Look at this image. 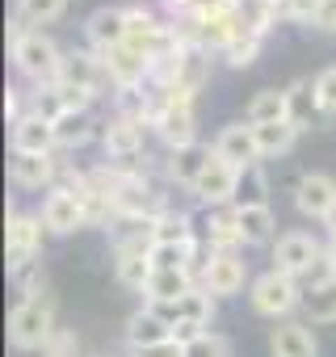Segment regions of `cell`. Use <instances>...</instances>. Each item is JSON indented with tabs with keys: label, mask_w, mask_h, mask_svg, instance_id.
I'll list each match as a JSON object with an SVG mask.
<instances>
[{
	"label": "cell",
	"mask_w": 336,
	"mask_h": 357,
	"mask_svg": "<svg viewBox=\"0 0 336 357\" xmlns=\"http://www.w3.org/2000/svg\"><path fill=\"white\" fill-rule=\"evenodd\" d=\"M9 147H13V155H51L59 147L55 143V126L43 122V118H34V114H26L22 122H13Z\"/></svg>",
	"instance_id": "e0dca14e"
},
{
	"label": "cell",
	"mask_w": 336,
	"mask_h": 357,
	"mask_svg": "<svg viewBox=\"0 0 336 357\" xmlns=\"http://www.w3.org/2000/svg\"><path fill=\"white\" fill-rule=\"evenodd\" d=\"M55 336V294L38 290L30 298H22L9 315V340L13 349H47V340Z\"/></svg>",
	"instance_id": "7a4b0ae2"
},
{
	"label": "cell",
	"mask_w": 336,
	"mask_h": 357,
	"mask_svg": "<svg viewBox=\"0 0 336 357\" xmlns=\"http://www.w3.org/2000/svg\"><path fill=\"white\" fill-rule=\"evenodd\" d=\"M9 282L17 286V294H38V290H47V273H43V252L38 257H26V261H13L9 265Z\"/></svg>",
	"instance_id": "1f68e13d"
},
{
	"label": "cell",
	"mask_w": 336,
	"mask_h": 357,
	"mask_svg": "<svg viewBox=\"0 0 336 357\" xmlns=\"http://www.w3.org/2000/svg\"><path fill=\"white\" fill-rule=\"evenodd\" d=\"M286 101H290V122L298 126V130H307L311 126V118L319 114V97H315V80H307V76H298L290 89H286Z\"/></svg>",
	"instance_id": "83f0119b"
},
{
	"label": "cell",
	"mask_w": 336,
	"mask_h": 357,
	"mask_svg": "<svg viewBox=\"0 0 336 357\" xmlns=\"http://www.w3.org/2000/svg\"><path fill=\"white\" fill-rule=\"evenodd\" d=\"M55 172H59V164H55L51 155H13V160H9V176H13V185H22V190H43V185H51Z\"/></svg>",
	"instance_id": "7402d4cb"
},
{
	"label": "cell",
	"mask_w": 336,
	"mask_h": 357,
	"mask_svg": "<svg viewBox=\"0 0 336 357\" xmlns=\"http://www.w3.org/2000/svg\"><path fill=\"white\" fill-rule=\"evenodd\" d=\"M303 311L311 324H336V273L311 282V290L303 294Z\"/></svg>",
	"instance_id": "cb8c5ba5"
},
{
	"label": "cell",
	"mask_w": 336,
	"mask_h": 357,
	"mask_svg": "<svg viewBox=\"0 0 336 357\" xmlns=\"http://www.w3.org/2000/svg\"><path fill=\"white\" fill-rule=\"evenodd\" d=\"M211 160H215V147H206V143H185V147H173V151H168L164 172H168V181L194 190L198 176L211 168Z\"/></svg>",
	"instance_id": "8fae6325"
},
{
	"label": "cell",
	"mask_w": 336,
	"mask_h": 357,
	"mask_svg": "<svg viewBox=\"0 0 336 357\" xmlns=\"http://www.w3.org/2000/svg\"><path fill=\"white\" fill-rule=\"evenodd\" d=\"M236 211V227L244 244H269L273 240V211L269 206H231Z\"/></svg>",
	"instance_id": "d4e9b609"
},
{
	"label": "cell",
	"mask_w": 336,
	"mask_h": 357,
	"mask_svg": "<svg viewBox=\"0 0 336 357\" xmlns=\"http://www.w3.org/2000/svg\"><path fill=\"white\" fill-rule=\"evenodd\" d=\"M168 328H181V324H198V328H206L211 324V315H215V294H206L202 286H194L185 298H177V303H164V307H151Z\"/></svg>",
	"instance_id": "7c38bea8"
},
{
	"label": "cell",
	"mask_w": 336,
	"mask_h": 357,
	"mask_svg": "<svg viewBox=\"0 0 336 357\" xmlns=\"http://www.w3.org/2000/svg\"><path fill=\"white\" fill-rule=\"evenodd\" d=\"M164 340H173V328H168L151 307H143V311H135V315L126 319V344H130L135 353L155 349V344H164Z\"/></svg>",
	"instance_id": "ffe728a7"
},
{
	"label": "cell",
	"mask_w": 336,
	"mask_h": 357,
	"mask_svg": "<svg viewBox=\"0 0 336 357\" xmlns=\"http://www.w3.org/2000/svg\"><path fill=\"white\" fill-rule=\"evenodd\" d=\"M84 223H89V215H84L80 198H76L68 185H55V190L47 194V202H43V227H47L51 236H72V231H80Z\"/></svg>",
	"instance_id": "ba28073f"
},
{
	"label": "cell",
	"mask_w": 336,
	"mask_h": 357,
	"mask_svg": "<svg viewBox=\"0 0 336 357\" xmlns=\"http://www.w3.org/2000/svg\"><path fill=\"white\" fill-rule=\"evenodd\" d=\"M84 38H89V47L101 55V51H114V47H122L126 43V9H97L89 22H84Z\"/></svg>",
	"instance_id": "ac0fdd59"
},
{
	"label": "cell",
	"mask_w": 336,
	"mask_h": 357,
	"mask_svg": "<svg viewBox=\"0 0 336 357\" xmlns=\"http://www.w3.org/2000/svg\"><path fill=\"white\" fill-rule=\"evenodd\" d=\"M59 84L63 89H76L84 97H101L105 89H114L109 72H105V59L97 51H68L63 55V72H59Z\"/></svg>",
	"instance_id": "277c9868"
},
{
	"label": "cell",
	"mask_w": 336,
	"mask_h": 357,
	"mask_svg": "<svg viewBox=\"0 0 336 357\" xmlns=\"http://www.w3.org/2000/svg\"><path fill=\"white\" fill-rule=\"evenodd\" d=\"M257 130V147H261V160L269 155H286L298 139V126L294 122H265V126H252Z\"/></svg>",
	"instance_id": "f1b7e54d"
},
{
	"label": "cell",
	"mask_w": 336,
	"mask_h": 357,
	"mask_svg": "<svg viewBox=\"0 0 336 357\" xmlns=\"http://www.w3.org/2000/svg\"><path fill=\"white\" fill-rule=\"evenodd\" d=\"M155 135L173 147H185V143H198V118H194V105H160L155 118H151Z\"/></svg>",
	"instance_id": "4fadbf2b"
},
{
	"label": "cell",
	"mask_w": 336,
	"mask_h": 357,
	"mask_svg": "<svg viewBox=\"0 0 336 357\" xmlns=\"http://www.w3.org/2000/svg\"><path fill=\"white\" fill-rule=\"evenodd\" d=\"M265 122H290L286 89H261L248 101V126H265Z\"/></svg>",
	"instance_id": "484cf974"
},
{
	"label": "cell",
	"mask_w": 336,
	"mask_h": 357,
	"mask_svg": "<svg viewBox=\"0 0 336 357\" xmlns=\"http://www.w3.org/2000/svg\"><path fill=\"white\" fill-rule=\"evenodd\" d=\"M68 9V0H17V13H22V22H55L59 13Z\"/></svg>",
	"instance_id": "836d02e7"
},
{
	"label": "cell",
	"mask_w": 336,
	"mask_h": 357,
	"mask_svg": "<svg viewBox=\"0 0 336 357\" xmlns=\"http://www.w3.org/2000/svg\"><path fill=\"white\" fill-rule=\"evenodd\" d=\"M194 286H198V278L190 269H155L151 282L143 286V298H147V307H164V303L185 298Z\"/></svg>",
	"instance_id": "d6986e66"
},
{
	"label": "cell",
	"mask_w": 336,
	"mask_h": 357,
	"mask_svg": "<svg viewBox=\"0 0 336 357\" xmlns=\"http://www.w3.org/2000/svg\"><path fill=\"white\" fill-rule=\"evenodd\" d=\"M261 38H265V30L261 26H248L223 55H227V63L231 68H248V63H257V55H261Z\"/></svg>",
	"instance_id": "d6a6232c"
},
{
	"label": "cell",
	"mask_w": 336,
	"mask_h": 357,
	"mask_svg": "<svg viewBox=\"0 0 336 357\" xmlns=\"http://www.w3.org/2000/svg\"><path fill=\"white\" fill-rule=\"evenodd\" d=\"M43 357H76V332L72 328H55V336L47 340Z\"/></svg>",
	"instance_id": "8d00e7d4"
},
{
	"label": "cell",
	"mask_w": 336,
	"mask_h": 357,
	"mask_svg": "<svg viewBox=\"0 0 336 357\" xmlns=\"http://www.w3.org/2000/svg\"><path fill=\"white\" fill-rule=\"evenodd\" d=\"M244 282H248V261L240 252H211L198 286L215 298H227V294H240Z\"/></svg>",
	"instance_id": "8992f818"
},
{
	"label": "cell",
	"mask_w": 336,
	"mask_h": 357,
	"mask_svg": "<svg viewBox=\"0 0 336 357\" xmlns=\"http://www.w3.org/2000/svg\"><path fill=\"white\" fill-rule=\"evenodd\" d=\"M323 265V248H319V240L315 236H307V231H286V236H277V244H273V269L277 273H286V278H307L311 269H319Z\"/></svg>",
	"instance_id": "3957f363"
},
{
	"label": "cell",
	"mask_w": 336,
	"mask_h": 357,
	"mask_svg": "<svg viewBox=\"0 0 336 357\" xmlns=\"http://www.w3.org/2000/svg\"><path fill=\"white\" fill-rule=\"evenodd\" d=\"M135 357H185V344H177V340H164V344H155V349H143V353H135Z\"/></svg>",
	"instance_id": "f35d334b"
},
{
	"label": "cell",
	"mask_w": 336,
	"mask_h": 357,
	"mask_svg": "<svg viewBox=\"0 0 336 357\" xmlns=\"http://www.w3.org/2000/svg\"><path fill=\"white\" fill-rule=\"evenodd\" d=\"M151 240L155 244H185V240H198L194 236V219L185 211H164L151 227Z\"/></svg>",
	"instance_id": "f546056e"
},
{
	"label": "cell",
	"mask_w": 336,
	"mask_h": 357,
	"mask_svg": "<svg viewBox=\"0 0 336 357\" xmlns=\"http://www.w3.org/2000/svg\"><path fill=\"white\" fill-rule=\"evenodd\" d=\"M13 63L26 80H34L38 89L47 84H59V72H63V51L43 34V30H26L22 22L13 26Z\"/></svg>",
	"instance_id": "6da1fadb"
},
{
	"label": "cell",
	"mask_w": 336,
	"mask_h": 357,
	"mask_svg": "<svg viewBox=\"0 0 336 357\" xmlns=\"http://www.w3.org/2000/svg\"><path fill=\"white\" fill-rule=\"evenodd\" d=\"M143 118H126V114H118V118H109L105 126H101V143H105V155L114 160V164H130L139 151H143Z\"/></svg>",
	"instance_id": "9c48e42d"
},
{
	"label": "cell",
	"mask_w": 336,
	"mask_h": 357,
	"mask_svg": "<svg viewBox=\"0 0 336 357\" xmlns=\"http://www.w3.org/2000/svg\"><path fill=\"white\" fill-rule=\"evenodd\" d=\"M315 26L323 34H336V0H319V13H315Z\"/></svg>",
	"instance_id": "74e56055"
},
{
	"label": "cell",
	"mask_w": 336,
	"mask_h": 357,
	"mask_svg": "<svg viewBox=\"0 0 336 357\" xmlns=\"http://www.w3.org/2000/svg\"><path fill=\"white\" fill-rule=\"evenodd\" d=\"M43 215H22L13 211L9 215V231H5V248H9V265L13 261H26V257H38L43 252Z\"/></svg>",
	"instance_id": "9a60e30c"
},
{
	"label": "cell",
	"mask_w": 336,
	"mask_h": 357,
	"mask_svg": "<svg viewBox=\"0 0 336 357\" xmlns=\"http://www.w3.org/2000/svg\"><path fill=\"white\" fill-rule=\"evenodd\" d=\"M315 97H319V114L332 118V114H336V63L315 76Z\"/></svg>",
	"instance_id": "d590c367"
},
{
	"label": "cell",
	"mask_w": 336,
	"mask_h": 357,
	"mask_svg": "<svg viewBox=\"0 0 336 357\" xmlns=\"http://www.w3.org/2000/svg\"><path fill=\"white\" fill-rule=\"evenodd\" d=\"M303 294H307V290H298V282L286 278V273H277V269H269V273H261V278L252 282V307H257L261 315H269V319L290 315L294 307H303Z\"/></svg>",
	"instance_id": "5b68a950"
},
{
	"label": "cell",
	"mask_w": 336,
	"mask_h": 357,
	"mask_svg": "<svg viewBox=\"0 0 336 357\" xmlns=\"http://www.w3.org/2000/svg\"><path fill=\"white\" fill-rule=\"evenodd\" d=\"M227 353H231V344L219 332H202V336H194L185 344V357H227Z\"/></svg>",
	"instance_id": "e575fe53"
},
{
	"label": "cell",
	"mask_w": 336,
	"mask_h": 357,
	"mask_svg": "<svg viewBox=\"0 0 336 357\" xmlns=\"http://www.w3.org/2000/svg\"><path fill=\"white\" fill-rule=\"evenodd\" d=\"M215 155H219V160H227L231 168H248V164H257V160H261L257 130H252V126H244V122L223 126V130H219V139H215Z\"/></svg>",
	"instance_id": "5bb4252c"
},
{
	"label": "cell",
	"mask_w": 336,
	"mask_h": 357,
	"mask_svg": "<svg viewBox=\"0 0 336 357\" xmlns=\"http://www.w3.org/2000/svg\"><path fill=\"white\" fill-rule=\"evenodd\" d=\"M294 206H298L307 219H336V176H328V172H307V176H298Z\"/></svg>",
	"instance_id": "52a82bcc"
},
{
	"label": "cell",
	"mask_w": 336,
	"mask_h": 357,
	"mask_svg": "<svg viewBox=\"0 0 336 357\" xmlns=\"http://www.w3.org/2000/svg\"><path fill=\"white\" fill-rule=\"evenodd\" d=\"M97 114H93V105H84V109H68L59 122H55V143L59 147H84L93 135H97Z\"/></svg>",
	"instance_id": "603a6c76"
},
{
	"label": "cell",
	"mask_w": 336,
	"mask_h": 357,
	"mask_svg": "<svg viewBox=\"0 0 336 357\" xmlns=\"http://www.w3.org/2000/svg\"><path fill=\"white\" fill-rule=\"evenodd\" d=\"M323 269H328V273H336V231H332V240L323 244Z\"/></svg>",
	"instance_id": "ab89813d"
},
{
	"label": "cell",
	"mask_w": 336,
	"mask_h": 357,
	"mask_svg": "<svg viewBox=\"0 0 336 357\" xmlns=\"http://www.w3.org/2000/svg\"><path fill=\"white\" fill-rule=\"evenodd\" d=\"M269 353L273 357H319V344H315V336H311V328L307 324H282V328H273L269 332Z\"/></svg>",
	"instance_id": "44dd1931"
},
{
	"label": "cell",
	"mask_w": 336,
	"mask_h": 357,
	"mask_svg": "<svg viewBox=\"0 0 336 357\" xmlns=\"http://www.w3.org/2000/svg\"><path fill=\"white\" fill-rule=\"evenodd\" d=\"M206 248H211V252H236V248H244L240 227H236V211L211 219V227H206Z\"/></svg>",
	"instance_id": "4dcf8cb0"
},
{
	"label": "cell",
	"mask_w": 336,
	"mask_h": 357,
	"mask_svg": "<svg viewBox=\"0 0 336 357\" xmlns=\"http://www.w3.org/2000/svg\"><path fill=\"white\" fill-rule=\"evenodd\" d=\"M231 206H269V176H265L261 160L248 164V168H240V176H236V202Z\"/></svg>",
	"instance_id": "4316f807"
},
{
	"label": "cell",
	"mask_w": 336,
	"mask_h": 357,
	"mask_svg": "<svg viewBox=\"0 0 336 357\" xmlns=\"http://www.w3.org/2000/svg\"><path fill=\"white\" fill-rule=\"evenodd\" d=\"M101 59H105V72H109L114 89H139L151 76V59L139 47H130V43H122L114 51H101Z\"/></svg>",
	"instance_id": "30bf717a"
},
{
	"label": "cell",
	"mask_w": 336,
	"mask_h": 357,
	"mask_svg": "<svg viewBox=\"0 0 336 357\" xmlns=\"http://www.w3.org/2000/svg\"><path fill=\"white\" fill-rule=\"evenodd\" d=\"M236 176H240V168H231L227 160H211V168L198 176V185L190 190L198 202H206V206H223V202H236Z\"/></svg>",
	"instance_id": "2e32d148"
}]
</instances>
